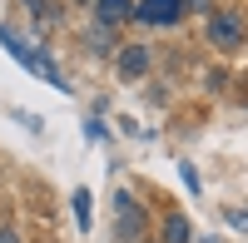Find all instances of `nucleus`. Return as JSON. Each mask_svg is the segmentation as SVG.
Here are the masks:
<instances>
[{
    "label": "nucleus",
    "instance_id": "nucleus-3",
    "mask_svg": "<svg viewBox=\"0 0 248 243\" xmlns=\"http://www.w3.org/2000/svg\"><path fill=\"white\" fill-rule=\"evenodd\" d=\"M134 15L144 25H174L184 15V0H144V5H134Z\"/></svg>",
    "mask_w": 248,
    "mask_h": 243
},
{
    "label": "nucleus",
    "instance_id": "nucleus-6",
    "mask_svg": "<svg viewBox=\"0 0 248 243\" xmlns=\"http://www.w3.org/2000/svg\"><path fill=\"white\" fill-rule=\"evenodd\" d=\"M129 0H99V25H119V20H129Z\"/></svg>",
    "mask_w": 248,
    "mask_h": 243
},
{
    "label": "nucleus",
    "instance_id": "nucleus-9",
    "mask_svg": "<svg viewBox=\"0 0 248 243\" xmlns=\"http://www.w3.org/2000/svg\"><path fill=\"white\" fill-rule=\"evenodd\" d=\"M0 243H20V238H15V233H10V228H0Z\"/></svg>",
    "mask_w": 248,
    "mask_h": 243
},
{
    "label": "nucleus",
    "instance_id": "nucleus-11",
    "mask_svg": "<svg viewBox=\"0 0 248 243\" xmlns=\"http://www.w3.org/2000/svg\"><path fill=\"white\" fill-rule=\"evenodd\" d=\"M233 228H248V213H238V218H233Z\"/></svg>",
    "mask_w": 248,
    "mask_h": 243
},
{
    "label": "nucleus",
    "instance_id": "nucleus-5",
    "mask_svg": "<svg viewBox=\"0 0 248 243\" xmlns=\"http://www.w3.org/2000/svg\"><path fill=\"white\" fill-rule=\"evenodd\" d=\"M144 70H149V50H144V45H129V50L119 55V75L124 79H139Z\"/></svg>",
    "mask_w": 248,
    "mask_h": 243
},
{
    "label": "nucleus",
    "instance_id": "nucleus-7",
    "mask_svg": "<svg viewBox=\"0 0 248 243\" xmlns=\"http://www.w3.org/2000/svg\"><path fill=\"white\" fill-rule=\"evenodd\" d=\"M164 243H189V218H169V224H164Z\"/></svg>",
    "mask_w": 248,
    "mask_h": 243
},
{
    "label": "nucleus",
    "instance_id": "nucleus-12",
    "mask_svg": "<svg viewBox=\"0 0 248 243\" xmlns=\"http://www.w3.org/2000/svg\"><path fill=\"white\" fill-rule=\"evenodd\" d=\"M30 5H35V10H45V0H30Z\"/></svg>",
    "mask_w": 248,
    "mask_h": 243
},
{
    "label": "nucleus",
    "instance_id": "nucleus-8",
    "mask_svg": "<svg viewBox=\"0 0 248 243\" xmlns=\"http://www.w3.org/2000/svg\"><path fill=\"white\" fill-rule=\"evenodd\" d=\"M75 218H79V228H90V194L85 189L75 194Z\"/></svg>",
    "mask_w": 248,
    "mask_h": 243
},
{
    "label": "nucleus",
    "instance_id": "nucleus-4",
    "mask_svg": "<svg viewBox=\"0 0 248 243\" xmlns=\"http://www.w3.org/2000/svg\"><path fill=\"white\" fill-rule=\"evenodd\" d=\"M209 40L223 50H233L238 40H243V25H238V15H214V25H209Z\"/></svg>",
    "mask_w": 248,
    "mask_h": 243
},
{
    "label": "nucleus",
    "instance_id": "nucleus-2",
    "mask_svg": "<svg viewBox=\"0 0 248 243\" xmlns=\"http://www.w3.org/2000/svg\"><path fill=\"white\" fill-rule=\"evenodd\" d=\"M114 238L119 243H139V233H144V209L134 204L129 194H114Z\"/></svg>",
    "mask_w": 248,
    "mask_h": 243
},
{
    "label": "nucleus",
    "instance_id": "nucleus-10",
    "mask_svg": "<svg viewBox=\"0 0 248 243\" xmlns=\"http://www.w3.org/2000/svg\"><path fill=\"white\" fill-rule=\"evenodd\" d=\"M184 10H203V0H184Z\"/></svg>",
    "mask_w": 248,
    "mask_h": 243
},
{
    "label": "nucleus",
    "instance_id": "nucleus-1",
    "mask_svg": "<svg viewBox=\"0 0 248 243\" xmlns=\"http://www.w3.org/2000/svg\"><path fill=\"white\" fill-rule=\"evenodd\" d=\"M0 45H5V50H10L15 60H20V65H25V70H35V75H45V79H50L55 90H65V79H60V70H55V65H50V60L40 55V50H30V45H25V40H20L15 30H5V25H0Z\"/></svg>",
    "mask_w": 248,
    "mask_h": 243
}]
</instances>
